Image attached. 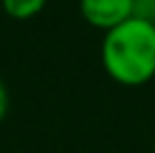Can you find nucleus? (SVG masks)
Returning <instances> with one entry per match:
<instances>
[{
    "label": "nucleus",
    "mask_w": 155,
    "mask_h": 153,
    "mask_svg": "<svg viewBox=\"0 0 155 153\" xmlns=\"http://www.w3.org/2000/svg\"><path fill=\"white\" fill-rule=\"evenodd\" d=\"M107 76L122 87H143L155 76V23L132 15L107 31L99 46Z\"/></svg>",
    "instance_id": "f257e3e1"
},
{
    "label": "nucleus",
    "mask_w": 155,
    "mask_h": 153,
    "mask_svg": "<svg viewBox=\"0 0 155 153\" xmlns=\"http://www.w3.org/2000/svg\"><path fill=\"white\" fill-rule=\"evenodd\" d=\"M79 13L92 28L107 33L135 15V0H79Z\"/></svg>",
    "instance_id": "f03ea898"
},
{
    "label": "nucleus",
    "mask_w": 155,
    "mask_h": 153,
    "mask_svg": "<svg viewBox=\"0 0 155 153\" xmlns=\"http://www.w3.org/2000/svg\"><path fill=\"white\" fill-rule=\"evenodd\" d=\"M10 110V97H8V87H5V82L0 79V123L5 120V115Z\"/></svg>",
    "instance_id": "20e7f679"
},
{
    "label": "nucleus",
    "mask_w": 155,
    "mask_h": 153,
    "mask_svg": "<svg viewBox=\"0 0 155 153\" xmlns=\"http://www.w3.org/2000/svg\"><path fill=\"white\" fill-rule=\"evenodd\" d=\"M5 15L13 21H31V18L41 15L48 0H0Z\"/></svg>",
    "instance_id": "7ed1b4c3"
}]
</instances>
